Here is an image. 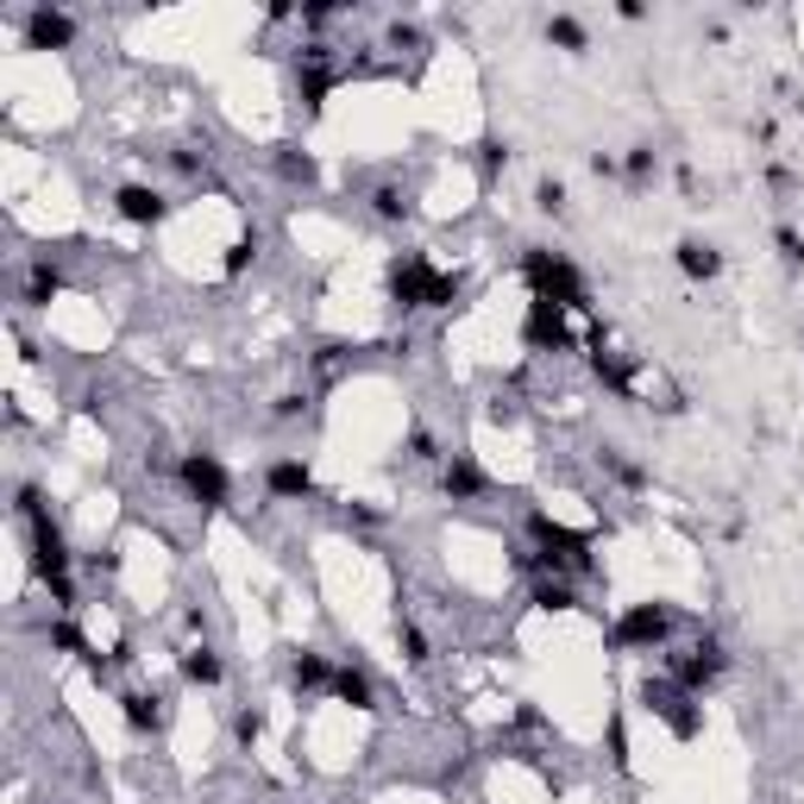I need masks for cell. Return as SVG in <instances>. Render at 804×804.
I'll list each match as a JSON object with an SVG mask.
<instances>
[{
    "instance_id": "30",
    "label": "cell",
    "mask_w": 804,
    "mask_h": 804,
    "mask_svg": "<svg viewBox=\"0 0 804 804\" xmlns=\"http://www.w3.org/2000/svg\"><path fill=\"white\" fill-rule=\"evenodd\" d=\"M541 208H547V214H559V208H566V182H541Z\"/></svg>"
},
{
    "instance_id": "33",
    "label": "cell",
    "mask_w": 804,
    "mask_h": 804,
    "mask_svg": "<svg viewBox=\"0 0 804 804\" xmlns=\"http://www.w3.org/2000/svg\"><path fill=\"white\" fill-rule=\"evenodd\" d=\"M648 170H653V151L635 145V151H628V176H648Z\"/></svg>"
},
{
    "instance_id": "27",
    "label": "cell",
    "mask_w": 804,
    "mask_h": 804,
    "mask_svg": "<svg viewBox=\"0 0 804 804\" xmlns=\"http://www.w3.org/2000/svg\"><path fill=\"white\" fill-rule=\"evenodd\" d=\"M773 246H779V258H785L792 271L804 264V233H792V226H779V233H773Z\"/></svg>"
},
{
    "instance_id": "17",
    "label": "cell",
    "mask_w": 804,
    "mask_h": 804,
    "mask_svg": "<svg viewBox=\"0 0 804 804\" xmlns=\"http://www.w3.org/2000/svg\"><path fill=\"white\" fill-rule=\"evenodd\" d=\"M57 289H63V271H57L50 258H38V264L25 271V308H45V302L57 296Z\"/></svg>"
},
{
    "instance_id": "25",
    "label": "cell",
    "mask_w": 804,
    "mask_h": 804,
    "mask_svg": "<svg viewBox=\"0 0 804 804\" xmlns=\"http://www.w3.org/2000/svg\"><path fill=\"white\" fill-rule=\"evenodd\" d=\"M276 170L289 176V182H315V157H308V151H283V157H276Z\"/></svg>"
},
{
    "instance_id": "24",
    "label": "cell",
    "mask_w": 804,
    "mask_h": 804,
    "mask_svg": "<svg viewBox=\"0 0 804 804\" xmlns=\"http://www.w3.org/2000/svg\"><path fill=\"white\" fill-rule=\"evenodd\" d=\"M371 208H377V214H383V221H402V214H409V196H402L397 182H383V189H377V196H371Z\"/></svg>"
},
{
    "instance_id": "10",
    "label": "cell",
    "mask_w": 804,
    "mask_h": 804,
    "mask_svg": "<svg viewBox=\"0 0 804 804\" xmlns=\"http://www.w3.org/2000/svg\"><path fill=\"white\" fill-rule=\"evenodd\" d=\"M114 214H120L126 226H157L170 214V196L151 189V182H126V189H114Z\"/></svg>"
},
{
    "instance_id": "31",
    "label": "cell",
    "mask_w": 804,
    "mask_h": 804,
    "mask_svg": "<svg viewBox=\"0 0 804 804\" xmlns=\"http://www.w3.org/2000/svg\"><path fill=\"white\" fill-rule=\"evenodd\" d=\"M233 735H239V742H258V735H264V717H258V710H246V717L233 723Z\"/></svg>"
},
{
    "instance_id": "21",
    "label": "cell",
    "mask_w": 804,
    "mask_h": 804,
    "mask_svg": "<svg viewBox=\"0 0 804 804\" xmlns=\"http://www.w3.org/2000/svg\"><path fill=\"white\" fill-rule=\"evenodd\" d=\"M45 641H50L57 653H75V660H100V653L88 648V635H82L75 623H50V628H45Z\"/></svg>"
},
{
    "instance_id": "3",
    "label": "cell",
    "mask_w": 804,
    "mask_h": 804,
    "mask_svg": "<svg viewBox=\"0 0 804 804\" xmlns=\"http://www.w3.org/2000/svg\"><path fill=\"white\" fill-rule=\"evenodd\" d=\"M390 302L397 308H452L459 302V276L434 271L427 258H397L390 264Z\"/></svg>"
},
{
    "instance_id": "6",
    "label": "cell",
    "mask_w": 804,
    "mask_h": 804,
    "mask_svg": "<svg viewBox=\"0 0 804 804\" xmlns=\"http://www.w3.org/2000/svg\"><path fill=\"white\" fill-rule=\"evenodd\" d=\"M641 698H648V710H660V717L673 723V735H685V742L704 729V717L691 710V691L673 685V678H648V685H641Z\"/></svg>"
},
{
    "instance_id": "32",
    "label": "cell",
    "mask_w": 804,
    "mask_h": 804,
    "mask_svg": "<svg viewBox=\"0 0 804 804\" xmlns=\"http://www.w3.org/2000/svg\"><path fill=\"white\" fill-rule=\"evenodd\" d=\"M402 648H409V660H427V635L422 628H402Z\"/></svg>"
},
{
    "instance_id": "23",
    "label": "cell",
    "mask_w": 804,
    "mask_h": 804,
    "mask_svg": "<svg viewBox=\"0 0 804 804\" xmlns=\"http://www.w3.org/2000/svg\"><path fill=\"white\" fill-rule=\"evenodd\" d=\"M547 45H559V50H584V25L559 13V20H547Z\"/></svg>"
},
{
    "instance_id": "14",
    "label": "cell",
    "mask_w": 804,
    "mask_h": 804,
    "mask_svg": "<svg viewBox=\"0 0 804 804\" xmlns=\"http://www.w3.org/2000/svg\"><path fill=\"white\" fill-rule=\"evenodd\" d=\"M673 258H678V271L691 276V283H710V276L723 271V251L710 246V239H678Z\"/></svg>"
},
{
    "instance_id": "20",
    "label": "cell",
    "mask_w": 804,
    "mask_h": 804,
    "mask_svg": "<svg viewBox=\"0 0 804 804\" xmlns=\"http://www.w3.org/2000/svg\"><path fill=\"white\" fill-rule=\"evenodd\" d=\"M182 678H189V685H221V653H214V648H189V653H182Z\"/></svg>"
},
{
    "instance_id": "11",
    "label": "cell",
    "mask_w": 804,
    "mask_h": 804,
    "mask_svg": "<svg viewBox=\"0 0 804 804\" xmlns=\"http://www.w3.org/2000/svg\"><path fill=\"white\" fill-rule=\"evenodd\" d=\"M25 45H32V50H70L75 45V20H70V13H57V7L25 13Z\"/></svg>"
},
{
    "instance_id": "8",
    "label": "cell",
    "mask_w": 804,
    "mask_h": 804,
    "mask_svg": "<svg viewBox=\"0 0 804 804\" xmlns=\"http://www.w3.org/2000/svg\"><path fill=\"white\" fill-rule=\"evenodd\" d=\"M666 635H673V610L666 603H635V610H623V623H616L623 648H660Z\"/></svg>"
},
{
    "instance_id": "15",
    "label": "cell",
    "mask_w": 804,
    "mask_h": 804,
    "mask_svg": "<svg viewBox=\"0 0 804 804\" xmlns=\"http://www.w3.org/2000/svg\"><path fill=\"white\" fill-rule=\"evenodd\" d=\"M120 717H126L132 735H157V729H164V698H157V691H126Z\"/></svg>"
},
{
    "instance_id": "18",
    "label": "cell",
    "mask_w": 804,
    "mask_h": 804,
    "mask_svg": "<svg viewBox=\"0 0 804 804\" xmlns=\"http://www.w3.org/2000/svg\"><path fill=\"white\" fill-rule=\"evenodd\" d=\"M333 673H340V666H327L321 653H296V666H289L296 691H333Z\"/></svg>"
},
{
    "instance_id": "4",
    "label": "cell",
    "mask_w": 804,
    "mask_h": 804,
    "mask_svg": "<svg viewBox=\"0 0 804 804\" xmlns=\"http://www.w3.org/2000/svg\"><path fill=\"white\" fill-rule=\"evenodd\" d=\"M723 666H729L723 641H717V635H698L685 653H673V685H685V691L698 698L704 685H717V678H723Z\"/></svg>"
},
{
    "instance_id": "22",
    "label": "cell",
    "mask_w": 804,
    "mask_h": 804,
    "mask_svg": "<svg viewBox=\"0 0 804 804\" xmlns=\"http://www.w3.org/2000/svg\"><path fill=\"white\" fill-rule=\"evenodd\" d=\"M534 603H541V610H572V584H566V578H541V584H534Z\"/></svg>"
},
{
    "instance_id": "19",
    "label": "cell",
    "mask_w": 804,
    "mask_h": 804,
    "mask_svg": "<svg viewBox=\"0 0 804 804\" xmlns=\"http://www.w3.org/2000/svg\"><path fill=\"white\" fill-rule=\"evenodd\" d=\"M327 88H333V70L321 63V50H308V57H302V100H308V107H321Z\"/></svg>"
},
{
    "instance_id": "12",
    "label": "cell",
    "mask_w": 804,
    "mask_h": 804,
    "mask_svg": "<svg viewBox=\"0 0 804 804\" xmlns=\"http://www.w3.org/2000/svg\"><path fill=\"white\" fill-rule=\"evenodd\" d=\"M440 490H447L452 503H477L484 490H490V472L477 465L472 452H452V459H447V472H440Z\"/></svg>"
},
{
    "instance_id": "5",
    "label": "cell",
    "mask_w": 804,
    "mask_h": 804,
    "mask_svg": "<svg viewBox=\"0 0 804 804\" xmlns=\"http://www.w3.org/2000/svg\"><path fill=\"white\" fill-rule=\"evenodd\" d=\"M176 477H182V490H189V497H196L201 509H221L226 490H233V477H226V465L214 459V452H182Z\"/></svg>"
},
{
    "instance_id": "29",
    "label": "cell",
    "mask_w": 804,
    "mask_h": 804,
    "mask_svg": "<svg viewBox=\"0 0 804 804\" xmlns=\"http://www.w3.org/2000/svg\"><path fill=\"white\" fill-rule=\"evenodd\" d=\"M251 251H258V239H251V233H246V239H233V246H226V276H239V271H246V264H251Z\"/></svg>"
},
{
    "instance_id": "26",
    "label": "cell",
    "mask_w": 804,
    "mask_h": 804,
    "mask_svg": "<svg viewBox=\"0 0 804 804\" xmlns=\"http://www.w3.org/2000/svg\"><path fill=\"white\" fill-rule=\"evenodd\" d=\"M477 170H484V176L509 170V145H503V139H484V145H477Z\"/></svg>"
},
{
    "instance_id": "34",
    "label": "cell",
    "mask_w": 804,
    "mask_h": 804,
    "mask_svg": "<svg viewBox=\"0 0 804 804\" xmlns=\"http://www.w3.org/2000/svg\"><path fill=\"white\" fill-rule=\"evenodd\" d=\"M610 754H616V767H628V735H623V723H610Z\"/></svg>"
},
{
    "instance_id": "9",
    "label": "cell",
    "mask_w": 804,
    "mask_h": 804,
    "mask_svg": "<svg viewBox=\"0 0 804 804\" xmlns=\"http://www.w3.org/2000/svg\"><path fill=\"white\" fill-rule=\"evenodd\" d=\"M522 340H528L534 352H566V346H572V327H566V308H553V302H528Z\"/></svg>"
},
{
    "instance_id": "28",
    "label": "cell",
    "mask_w": 804,
    "mask_h": 804,
    "mask_svg": "<svg viewBox=\"0 0 804 804\" xmlns=\"http://www.w3.org/2000/svg\"><path fill=\"white\" fill-rule=\"evenodd\" d=\"M610 472L623 477L628 490H648V472H641V465H635V459H623V452H610Z\"/></svg>"
},
{
    "instance_id": "1",
    "label": "cell",
    "mask_w": 804,
    "mask_h": 804,
    "mask_svg": "<svg viewBox=\"0 0 804 804\" xmlns=\"http://www.w3.org/2000/svg\"><path fill=\"white\" fill-rule=\"evenodd\" d=\"M528 534H534V566H541V572H598L584 528H566V522H553V516L534 509V516H528Z\"/></svg>"
},
{
    "instance_id": "2",
    "label": "cell",
    "mask_w": 804,
    "mask_h": 804,
    "mask_svg": "<svg viewBox=\"0 0 804 804\" xmlns=\"http://www.w3.org/2000/svg\"><path fill=\"white\" fill-rule=\"evenodd\" d=\"M522 276H528V289H534V302H553V308H584V276H578L572 258H559V251L547 246H528L522 251Z\"/></svg>"
},
{
    "instance_id": "16",
    "label": "cell",
    "mask_w": 804,
    "mask_h": 804,
    "mask_svg": "<svg viewBox=\"0 0 804 804\" xmlns=\"http://www.w3.org/2000/svg\"><path fill=\"white\" fill-rule=\"evenodd\" d=\"M333 698L340 704H352V710H371L377 704V685H371V673H365V666H340V673H333Z\"/></svg>"
},
{
    "instance_id": "13",
    "label": "cell",
    "mask_w": 804,
    "mask_h": 804,
    "mask_svg": "<svg viewBox=\"0 0 804 804\" xmlns=\"http://www.w3.org/2000/svg\"><path fill=\"white\" fill-rule=\"evenodd\" d=\"M264 490H271L276 503H302V497H315V472H308L302 459H271V472H264Z\"/></svg>"
},
{
    "instance_id": "7",
    "label": "cell",
    "mask_w": 804,
    "mask_h": 804,
    "mask_svg": "<svg viewBox=\"0 0 804 804\" xmlns=\"http://www.w3.org/2000/svg\"><path fill=\"white\" fill-rule=\"evenodd\" d=\"M25 541H32V566H38V578L70 572V541H63V528H57V516H50V509L25 522Z\"/></svg>"
}]
</instances>
